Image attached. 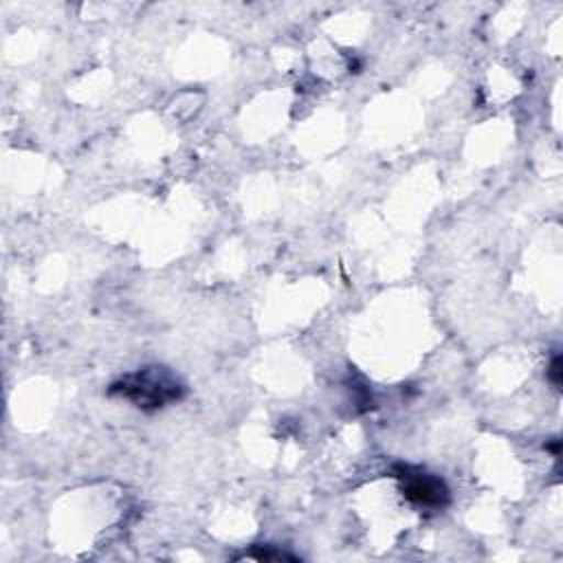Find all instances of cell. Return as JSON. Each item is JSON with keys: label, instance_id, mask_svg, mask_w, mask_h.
Returning <instances> with one entry per match:
<instances>
[{"label": "cell", "instance_id": "1", "mask_svg": "<svg viewBox=\"0 0 563 563\" xmlns=\"http://www.w3.org/2000/svg\"><path fill=\"white\" fill-rule=\"evenodd\" d=\"M108 394L130 400L143 411H156L169 402L180 400L185 385L165 367H143L112 383Z\"/></svg>", "mask_w": 563, "mask_h": 563}, {"label": "cell", "instance_id": "2", "mask_svg": "<svg viewBox=\"0 0 563 563\" xmlns=\"http://www.w3.org/2000/svg\"><path fill=\"white\" fill-rule=\"evenodd\" d=\"M394 477L400 482L402 495L420 508H442L449 504V488L438 475L398 464L394 468Z\"/></svg>", "mask_w": 563, "mask_h": 563}, {"label": "cell", "instance_id": "3", "mask_svg": "<svg viewBox=\"0 0 563 563\" xmlns=\"http://www.w3.org/2000/svg\"><path fill=\"white\" fill-rule=\"evenodd\" d=\"M561 367H563V361H561L559 354H554V356H552V363H550V367H548V378L552 380V385H554L556 389L561 387Z\"/></svg>", "mask_w": 563, "mask_h": 563}]
</instances>
